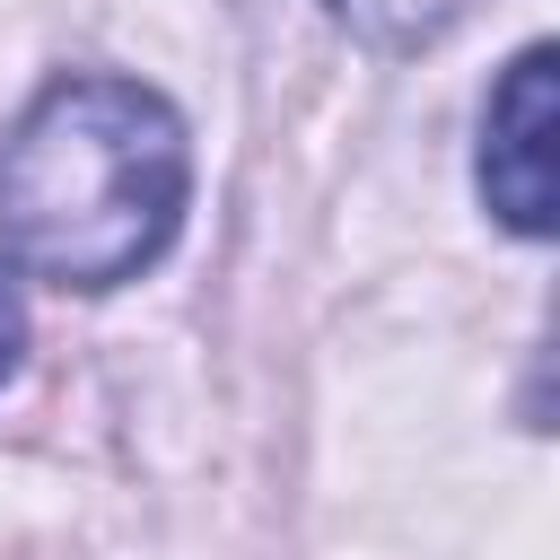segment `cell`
<instances>
[{"label": "cell", "mask_w": 560, "mask_h": 560, "mask_svg": "<svg viewBox=\"0 0 560 560\" xmlns=\"http://www.w3.org/2000/svg\"><path fill=\"white\" fill-rule=\"evenodd\" d=\"M192 201L184 114L122 70H61L0 140V254L18 280L105 298L140 280Z\"/></svg>", "instance_id": "6da1fadb"}, {"label": "cell", "mask_w": 560, "mask_h": 560, "mask_svg": "<svg viewBox=\"0 0 560 560\" xmlns=\"http://www.w3.org/2000/svg\"><path fill=\"white\" fill-rule=\"evenodd\" d=\"M472 192L481 210L542 245L551 236V44H516L508 70L481 96V140H472Z\"/></svg>", "instance_id": "7a4b0ae2"}, {"label": "cell", "mask_w": 560, "mask_h": 560, "mask_svg": "<svg viewBox=\"0 0 560 560\" xmlns=\"http://www.w3.org/2000/svg\"><path fill=\"white\" fill-rule=\"evenodd\" d=\"M332 9V26L350 35V44H368V52H429V44H446L481 0H324Z\"/></svg>", "instance_id": "3957f363"}, {"label": "cell", "mask_w": 560, "mask_h": 560, "mask_svg": "<svg viewBox=\"0 0 560 560\" xmlns=\"http://www.w3.org/2000/svg\"><path fill=\"white\" fill-rule=\"evenodd\" d=\"M18 359H26V280H18V262L0 254V385L18 376Z\"/></svg>", "instance_id": "277c9868"}]
</instances>
